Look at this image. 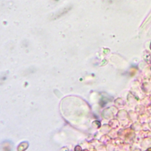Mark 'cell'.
Here are the masks:
<instances>
[{
	"label": "cell",
	"mask_w": 151,
	"mask_h": 151,
	"mask_svg": "<svg viewBox=\"0 0 151 151\" xmlns=\"http://www.w3.org/2000/svg\"><path fill=\"white\" fill-rule=\"evenodd\" d=\"M146 151H151V148H148V149H147Z\"/></svg>",
	"instance_id": "obj_1"
},
{
	"label": "cell",
	"mask_w": 151,
	"mask_h": 151,
	"mask_svg": "<svg viewBox=\"0 0 151 151\" xmlns=\"http://www.w3.org/2000/svg\"><path fill=\"white\" fill-rule=\"evenodd\" d=\"M84 151H87V150H85Z\"/></svg>",
	"instance_id": "obj_2"
},
{
	"label": "cell",
	"mask_w": 151,
	"mask_h": 151,
	"mask_svg": "<svg viewBox=\"0 0 151 151\" xmlns=\"http://www.w3.org/2000/svg\"></svg>",
	"instance_id": "obj_3"
}]
</instances>
